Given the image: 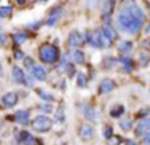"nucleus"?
I'll list each match as a JSON object with an SVG mask.
<instances>
[{"label": "nucleus", "mask_w": 150, "mask_h": 145, "mask_svg": "<svg viewBox=\"0 0 150 145\" xmlns=\"http://www.w3.org/2000/svg\"><path fill=\"white\" fill-rule=\"evenodd\" d=\"M15 59H16V60H24V59H25V57H24L23 51H20V49H17V51L15 52Z\"/></svg>", "instance_id": "obj_33"}, {"label": "nucleus", "mask_w": 150, "mask_h": 145, "mask_svg": "<svg viewBox=\"0 0 150 145\" xmlns=\"http://www.w3.org/2000/svg\"><path fill=\"white\" fill-rule=\"evenodd\" d=\"M118 125H120V128H121L122 131L127 132V131H130V129L133 128V121H132L130 119H124V120L120 121Z\"/></svg>", "instance_id": "obj_23"}, {"label": "nucleus", "mask_w": 150, "mask_h": 145, "mask_svg": "<svg viewBox=\"0 0 150 145\" xmlns=\"http://www.w3.org/2000/svg\"><path fill=\"white\" fill-rule=\"evenodd\" d=\"M79 136H80V139L84 140V141H89V140H92L94 137L93 127L89 125V124H82L79 129Z\"/></svg>", "instance_id": "obj_4"}, {"label": "nucleus", "mask_w": 150, "mask_h": 145, "mask_svg": "<svg viewBox=\"0 0 150 145\" xmlns=\"http://www.w3.org/2000/svg\"><path fill=\"white\" fill-rule=\"evenodd\" d=\"M61 68L64 69V72H67L68 73V76H73L74 75V65L73 63H72L69 59H65V60H62V63H61Z\"/></svg>", "instance_id": "obj_16"}, {"label": "nucleus", "mask_w": 150, "mask_h": 145, "mask_svg": "<svg viewBox=\"0 0 150 145\" xmlns=\"http://www.w3.org/2000/svg\"><path fill=\"white\" fill-rule=\"evenodd\" d=\"M13 40L17 45H21V44H24L28 40V36L25 33H23V32H17V33L13 35Z\"/></svg>", "instance_id": "obj_22"}, {"label": "nucleus", "mask_w": 150, "mask_h": 145, "mask_svg": "<svg viewBox=\"0 0 150 145\" xmlns=\"http://www.w3.org/2000/svg\"><path fill=\"white\" fill-rule=\"evenodd\" d=\"M54 119H56V121H59V122L64 121V108H62V107H60V108L54 112Z\"/></svg>", "instance_id": "obj_26"}, {"label": "nucleus", "mask_w": 150, "mask_h": 145, "mask_svg": "<svg viewBox=\"0 0 150 145\" xmlns=\"http://www.w3.org/2000/svg\"><path fill=\"white\" fill-rule=\"evenodd\" d=\"M125 112V108L122 105H117V107H114L113 109L110 111V116L112 117H120L122 113Z\"/></svg>", "instance_id": "obj_25"}, {"label": "nucleus", "mask_w": 150, "mask_h": 145, "mask_svg": "<svg viewBox=\"0 0 150 145\" xmlns=\"http://www.w3.org/2000/svg\"><path fill=\"white\" fill-rule=\"evenodd\" d=\"M102 134H104L105 139H108V140H109L112 136H113V131H112L110 127H106V128H104V133H102Z\"/></svg>", "instance_id": "obj_30"}, {"label": "nucleus", "mask_w": 150, "mask_h": 145, "mask_svg": "<svg viewBox=\"0 0 150 145\" xmlns=\"http://www.w3.org/2000/svg\"><path fill=\"white\" fill-rule=\"evenodd\" d=\"M145 14L136 0H124L120 6V14L117 16V26L122 32L136 35L144 24Z\"/></svg>", "instance_id": "obj_1"}, {"label": "nucleus", "mask_w": 150, "mask_h": 145, "mask_svg": "<svg viewBox=\"0 0 150 145\" xmlns=\"http://www.w3.org/2000/svg\"><path fill=\"white\" fill-rule=\"evenodd\" d=\"M77 85L82 87V88H84V87H86V79L84 77V75H82V73H80L79 77H77Z\"/></svg>", "instance_id": "obj_27"}, {"label": "nucleus", "mask_w": 150, "mask_h": 145, "mask_svg": "<svg viewBox=\"0 0 150 145\" xmlns=\"http://www.w3.org/2000/svg\"><path fill=\"white\" fill-rule=\"evenodd\" d=\"M150 133V119L142 120L141 122H138V125L136 128V134L137 136L144 137L145 134Z\"/></svg>", "instance_id": "obj_11"}, {"label": "nucleus", "mask_w": 150, "mask_h": 145, "mask_svg": "<svg viewBox=\"0 0 150 145\" xmlns=\"http://www.w3.org/2000/svg\"><path fill=\"white\" fill-rule=\"evenodd\" d=\"M39 56L42 63L45 64H54L60 57V51L54 45H42L39 51Z\"/></svg>", "instance_id": "obj_2"}, {"label": "nucleus", "mask_w": 150, "mask_h": 145, "mask_svg": "<svg viewBox=\"0 0 150 145\" xmlns=\"http://www.w3.org/2000/svg\"><path fill=\"white\" fill-rule=\"evenodd\" d=\"M142 48H145V49H150V37L149 39H146L144 41V43H142Z\"/></svg>", "instance_id": "obj_35"}, {"label": "nucleus", "mask_w": 150, "mask_h": 145, "mask_svg": "<svg viewBox=\"0 0 150 145\" xmlns=\"http://www.w3.org/2000/svg\"><path fill=\"white\" fill-rule=\"evenodd\" d=\"M139 61H141V65L142 67H146L147 64H149V57H147L146 55H142L141 59H139Z\"/></svg>", "instance_id": "obj_32"}, {"label": "nucleus", "mask_w": 150, "mask_h": 145, "mask_svg": "<svg viewBox=\"0 0 150 145\" xmlns=\"http://www.w3.org/2000/svg\"><path fill=\"white\" fill-rule=\"evenodd\" d=\"M12 14V7L11 6H3L0 7V19H4V17L9 16Z\"/></svg>", "instance_id": "obj_24"}, {"label": "nucleus", "mask_w": 150, "mask_h": 145, "mask_svg": "<svg viewBox=\"0 0 150 145\" xmlns=\"http://www.w3.org/2000/svg\"><path fill=\"white\" fill-rule=\"evenodd\" d=\"M1 102H3V105L6 108H12V107H15L19 102V96L15 92H8V93H6L3 96Z\"/></svg>", "instance_id": "obj_5"}, {"label": "nucleus", "mask_w": 150, "mask_h": 145, "mask_svg": "<svg viewBox=\"0 0 150 145\" xmlns=\"http://www.w3.org/2000/svg\"><path fill=\"white\" fill-rule=\"evenodd\" d=\"M31 72H32V75H33V77H36L40 81H44V80L47 79V71L42 68L41 65H35L33 68L31 69Z\"/></svg>", "instance_id": "obj_15"}, {"label": "nucleus", "mask_w": 150, "mask_h": 145, "mask_svg": "<svg viewBox=\"0 0 150 145\" xmlns=\"http://www.w3.org/2000/svg\"><path fill=\"white\" fill-rule=\"evenodd\" d=\"M20 140H21V142H23L24 145H39L40 141L36 139L35 136H32L31 133H28V132H21L20 133Z\"/></svg>", "instance_id": "obj_13"}, {"label": "nucleus", "mask_w": 150, "mask_h": 145, "mask_svg": "<svg viewBox=\"0 0 150 145\" xmlns=\"http://www.w3.org/2000/svg\"><path fill=\"white\" fill-rule=\"evenodd\" d=\"M62 12H64V8H62V7H56V8H53V11L49 14L48 19H47V26L48 27L54 26V24L57 23V20L61 17Z\"/></svg>", "instance_id": "obj_7"}, {"label": "nucleus", "mask_w": 150, "mask_h": 145, "mask_svg": "<svg viewBox=\"0 0 150 145\" xmlns=\"http://www.w3.org/2000/svg\"><path fill=\"white\" fill-rule=\"evenodd\" d=\"M120 63L122 64L125 72H132V69H133V61H132L130 57H122L120 60Z\"/></svg>", "instance_id": "obj_21"}, {"label": "nucleus", "mask_w": 150, "mask_h": 145, "mask_svg": "<svg viewBox=\"0 0 150 145\" xmlns=\"http://www.w3.org/2000/svg\"><path fill=\"white\" fill-rule=\"evenodd\" d=\"M15 120L16 122L21 124V125H27L29 122V112L28 111H17L15 113Z\"/></svg>", "instance_id": "obj_14"}, {"label": "nucleus", "mask_w": 150, "mask_h": 145, "mask_svg": "<svg viewBox=\"0 0 150 145\" xmlns=\"http://www.w3.org/2000/svg\"><path fill=\"white\" fill-rule=\"evenodd\" d=\"M52 124H53V121H52L48 116L39 114V116H36L33 119V121H32V128H33L35 131H37V132L45 133V132L51 131Z\"/></svg>", "instance_id": "obj_3"}, {"label": "nucleus", "mask_w": 150, "mask_h": 145, "mask_svg": "<svg viewBox=\"0 0 150 145\" xmlns=\"http://www.w3.org/2000/svg\"><path fill=\"white\" fill-rule=\"evenodd\" d=\"M68 59L71 60L72 63H76V64H84L85 63V55H84V52L80 51V49L73 48L68 53Z\"/></svg>", "instance_id": "obj_8"}, {"label": "nucleus", "mask_w": 150, "mask_h": 145, "mask_svg": "<svg viewBox=\"0 0 150 145\" xmlns=\"http://www.w3.org/2000/svg\"><path fill=\"white\" fill-rule=\"evenodd\" d=\"M39 108L41 109V111H44L45 113H51V111H52V107L49 105V104H44V102H42V104H40Z\"/></svg>", "instance_id": "obj_31"}, {"label": "nucleus", "mask_w": 150, "mask_h": 145, "mask_svg": "<svg viewBox=\"0 0 150 145\" xmlns=\"http://www.w3.org/2000/svg\"><path fill=\"white\" fill-rule=\"evenodd\" d=\"M146 32H147V33H149V32H150V24H149V26H147V28H146Z\"/></svg>", "instance_id": "obj_41"}, {"label": "nucleus", "mask_w": 150, "mask_h": 145, "mask_svg": "<svg viewBox=\"0 0 150 145\" xmlns=\"http://www.w3.org/2000/svg\"><path fill=\"white\" fill-rule=\"evenodd\" d=\"M37 95H39V97L42 100V101H44V102H48V104L54 100L53 95H51L49 92L44 91V89H39V91H37Z\"/></svg>", "instance_id": "obj_19"}, {"label": "nucleus", "mask_w": 150, "mask_h": 145, "mask_svg": "<svg viewBox=\"0 0 150 145\" xmlns=\"http://www.w3.org/2000/svg\"><path fill=\"white\" fill-rule=\"evenodd\" d=\"M84 41H85V39L82 37V35H80L79 31L71 32V35H69V45L71 47H74V48L81 47L84 44Z\"/></svg>", "instance_id": "obj_10"}, {"label": "nucleus", "mask_w": 150, "mask_h": 145, "mask_svg": "<svg viewBox=\"0 0 150 145\" xmlns=\"http://www.w3.org/2000/svg\"><path fill=\"white\" fill-rule=\"evenodd\" d=\"M12 77H13L16 84H25L27 76L24 75L23 69L20 68V67H13V68H12Z\"/></svg>", "instance_id": "obj_12"}, {"label": "nucleus", "mask_w": 150, "mask_h": 145, "mask_svg": "<svg viewBox=\"0 0 150 145\" xmlns=\"http://www.w3.org/2000/svg\"><path fill=\"white\" fill-rule=\"evenodd\" d=\"M39 24H41V21H37V23H33V24H28V28H33V29H36V28H39Z\"/></svg>", "instance_id": "obj_37"}, {"label": "nucleus", "mask_w": 150, "mask_h": 145, "mask_svg": "<svg viewBox=\"0 0 150 145\" xmlns=\"http://www.w3.org/2000/svg\"><path fill=\"white\" fill-rule=\"evenodd\" d=\"M97 32H98L100 40H101L102 48H109V47H112V44H113V40H112L110 37L106 36V35L104 33V31H102V29H97Z\"/></svg>", "instance_id": "obj_17"}, {"label": "nucleus", "mask_w": 150, "mask_h": 145, "mask_svg": "<svg viewBox=\"0 0 150 145\" xmlns=\"http://www.w3.org/2000/svg\"><path fill=\"white\" fill-rule=\"evenodd\" d=\"M126 145H137V142L134 141V140H127Z\"/></svg>", "instance_id": "obj_38"}, {"label": "nucleus", "mask_w": 150, "mask_h": 145, "mask_svg": "<svg viewBox=\"0 0 150 145\" xmlns=\"http://www.w3.org/2000/svg\"><path fill=\"white\" fill-rule=\"evenodd\" d=\"M117 87L116 81L112 79H104L101 81V84H100L98 89H100V93L105 95V93H110L112 91H114V88Z\"/></svg>", "instance_id": "obj_6"}, {"label": "nucleus", "mask_w": 150, "mask_h": 145, "mask_svg": "<svg viewBox=\"0 0 150 145\" xmlns=\"http://www.w3.org/2000/svg\"><path fill=\"white\" fill-rule=\"evenodd\" d=\"M3 76V69H1V65H0V77Z\"/></svg>", "instance_id": "obj_40"}, {"label": "nucleus", "mask_w": 150, "mask_h": 145, "mask_svg": "<svg viewBox=\"0 0 150 145\" xmlns=\"http://www.w3.org/2000/svg\"><path fill=\"white\" fill-rule=\"evenodd\" d=\"M6 43H7V36L3 32H0V45H4Z\"/></svg>", "instance_id": "obj_34"}, {"label": "nucleus", "mask_w": 150, "mask_h": 145, "mask_svg": "<svg viewBox=\"0 0 150 145\" xmlns=\"http://www.w3.org/2000/svg\"><path fill=\"white\" fill-rule=\"evenodd\" d=\"M132 49H133V43H132V41H127V40L121 41L118 45V51L121 52V53H129V52H132Z\"/></svg>", "instance_id": "obj_18"}, {"label": "nucleus", "mask_w": 150, "mask_h": 145, "mask_svg": "<svg viewBox=\"0 0 150 145\" xmlns=\"http://www.w3.org/2000/svg\"><path fill=\"white\" fill-rule=\"evenodd\" d=\"M24 65H25V68H29V69H32L36 64H35V61L31 59V57H25L24 59Z\"/></svg>", "instance_id": "obj_28"}, {"label": "nucleus", "mask_w": 150, "mask_h": 145, "mask_svg": "<svg viewBox=\"0 0 150 145\" xmlns=\"http://www.w3.org/2000/svg\"><path fill=\"white\" fill-rule=\"evenodd\" d=\"M144 145H150V133L144 136Z\"/></svg>", "instance_id": "obj_36"}, {"label": "nucleus", "mask_w": 150, "mask_h": 145, "mask_svg": "<svg viewBox=\"0 0 150 145\" xmlns=\"http://www.w3.org/2000/svg\"><path fill=\"white\" fill-rule=\"evenodd\" d=\"M80 111H81V113L84 114L85 119L91 120V121H93V120H96V109L93 108L92 105H89V104H81L80 105Z\"/></svg>", "instance_id": "obj_9"}, {"label": "nucleus", "mask_w": 150, "mask_h": 145, "mask_svg": "<svg viewBox=\"0 0 150 145\" xmlns=\"http://www.w3.org/2000/svg\"><path fill=\"white\" fill-rule=\"evenodd\" d=\"M108 141H109V145H120V142H121V137L114 136V134H113V136H112Z\"/></svg>", "instance_id": "obj_29"}, {"label": "nucleus", "mask_w": 150, "mask_h": 145, "mask_svg": "<svg viewBox=\"0 0 150 145\" xmlns=\"http://www.w3.org/2000/svg\"><path fill=\"white\" fill-rule=\"evenodd\" d=\"M17 3H19V4H24V3H25V0H17Z\"/></svg>", "instance_id": "obj_39"}, {"label": "nucleus", "mask_w": 150, "mask_h": 145, "mask_svg": "<svg viewBox=\"0 0 150 145\" xmlns=\"http://www.w3.org/2000/svg\"><path fill=\"white\" fill-rule=\"evenodd\" d=\"M102 31H104V33L108 37H110L112 40H114L117 37V32H116V29L112 27V24H105V26L102 27Z\"/></svg>", "instance_id": "obj_20"}]
</instances>
